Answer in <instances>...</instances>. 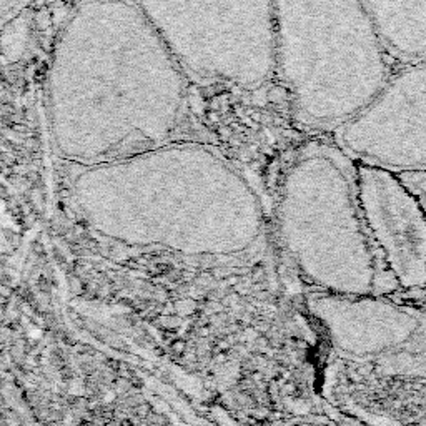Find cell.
I'll list each match as a JSON object with an SVG mask.
<instances>
[{"mask_svg":"<svg viewBox=\"0 0 426 426\" xmlns=\"http://www.w3.org/2000/svg\"><path fill=\"white\" fill-rule=\"evenodd\" d=\"M338 132V143L358 162L396 173L426 172V60L391 73Z\"/></svg>","mask_w":426,"mask_h":426,"instance_id":"obj_7","label":"cell"},{"mask_svg":"<svg viewBox=\"0 0 426 426\" xmlns=\"http://www.w3.org/2000/svg\"><path fill=\"white\" fill-rule=\"evenodd\" d=\"M30 0H0V29L20 16Z\"/></svg>","mask_w":426,"mask_h":426,"instance_id":"obj_11","label":"cell"},{"mask_svg":"<svg viewBox=\"0 0 426 426\" xmlns=\"http://www.w3.org/2000/svg\"><path fill=\"white\" fill-rule=\"evenodd\" d=\"M73 203L102 235L184 255L250 250L264 230L255 190L230 163L194 143L145 148L87 165Z\"/></svg>","mask_w":426,"mask_h":426,"instance_id":"obj_2","label":"cell"},{"mask_svg":"<svg viewBox=\"0 0 426 426\" xmlns=\"http://www.w3.org/2000/svg\"><path fill=\"white\" fill-rule=\"evenodd\" d=\"M55 143L85 165L163 143L184 105V69L135 2L87 0L49 69Z\"/></svg>","mask_w":426,"mask_h":426,"instance_id":"obj_1","label":"cell"},{"mask_svg":"<svg viewBox=\"0 0 426 426\" xmlns=\"http://www.w3.org/2000/svg\"><path fill=\"white\" fill-rule=\"evenodd\" d=\"M401 177V180L410 187V190L418 196V200L423 205L426 212V172H403L398 173ZM423 297L426 298V288L423 292Z\"/></svg>","mask_w":426,"mask_h":426,"instance_id":"obj_10","label":"cell"},{"mask_svg":"<svg viewBox=\"0 0 426 426\" xmlns=\"http://www.w3.org/2000/svg\"><path fill=\"white\" fill-rule=\"evenodd\" d=\"M390 57L426 60V0H363Z\"/></svg>","mask_w":426,"mask_h":426,"instance_id":"obj_9","label":"cell"},{"mask_svg":"<svg viewBox=\"0 0 426 426\" xmlns=\"http://www.w3.org/2000/svg\"><path fill=\"white\" fill-rule=\"evenodd\" d=\"M196 77L256 88L277 73L275 0H135Z\"/></svg>","mask_w":426,"mask_h":426,"instance_id":"obj_5","label":"cell"},{"mask_svg":"<svg viewBox=\"0 0 426 426\" xmlns=\"http://www.w3.org/2000/svg\"><path fill=\"white\" fill-rule=\"evenodd\" d=\"M275 50L295 117L312 129H340L391 75L363 0H275Z\"/></svg>","mask_w":426,"mask_h":426,"instance_id":"obj_4","label":"cell"},{"mask_svg":"<svg viewBox=\"0 0 426 426\" xmlns=\"http://www.w3.org/2000/svg\"><path fill=\"white\" fill-rule=\"evenodd\" d=\"M277 228L313 292L398 293L365 223L358 162L338 142L310 140L293 153L280 182Z\"/></svg>","mask_w":426,"mask_h":426,"instance_id":"obj_3","label":"cell"},{"mask_svg":"<svg viewBox=\"0 0 426 426\" xmlns=\"http://www.w3.org/2000/svg\"><path fill=\"white\" fill-rule=\"evenodd\" d=\"M307 310L340 358L385 377L426 381V305L386 293L312 292Z\"/></svg>","mask_w":426,"mask_h":426,"instance_id":"obj_6","label":"cell"},{"mask_svg":"<svg viewBox=\"0 0 426 426\" xmlns=\"http://www.w3.org/2000/svg\"><path fill=\"white\" fill-rule=\"evenodd\" d=\"M358 162V160H357ZM365 223L398 293L426 288V212L396 172L358 162Z\"/></svg>","mask_w":426,"mask_h":426,"instance_id":"obj_8","label":"cell"}]
</instances>
